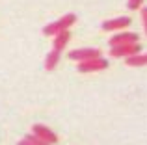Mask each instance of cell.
<instances>
[{
  "instance_id": "6da1fadb",
  "label": "cell",
  "mask_w": 147,
  "mask_h": 145,
  "mask_svg": "<svg viewBox=\"0 0 147 145\" xmlns=\"http://www.w3.org/2000/svg\"><path fill=\"white\" fill-rule=\"evenodd\" d=\"M76 22V15L75 13H67V15H63L61 19H58V21H54V22H50V24H47L43 28V34L45 36H56V34H60V32H63V30H69L73 24Z\"/></svg>"
},
{
  "instance_id": "7a4b0ae2",
  "label": "cell",
  "mask_w": 147,
  "mask_h": 145,
  "mask_svg": "<svg viewBox=\"0 0 147 145\" xmlns=\"http://www.w3.org/2000/svg\"><path fill=\"white\" fill-rule=\"evenodd\" d=\"M140 50H142L140 43L117 45V47H112V48H110V56H114V58H129V56L140 54Z\"/></svg>"
},
{
  "instance_id": "3957f363",
  "label": "cell",
  "mask_w": 147,
  "mask_h": 145,
  "mask_svg": "<svg viewBox=\"0 0 147 145\" xmlns=\"http://www.w3.org/2000/svg\"><path fill=\"white\" fill-rule=\"evenodd\" d=\"M108 67V62L104 58H93V60H86V62H78V71L80 72H95V71H102Z\"/></svg>"
},
{
  "instance_id": "277c9868",
  "label": "cell",
  "mask_w": 147,
  "mask_h": 145,
  "mask_svg": "<svg viewBox=\"0 0 147 145\" xmlns=\"http://www.w3.org/2000/svg\"><path fill=\"white\" fill-rule=\"evenodd\" d=\"M100 50L99 48H76V50L69 52V58L75 60V62H86V60H93L99 58Z\"/></svg>"
},
{
  "instance_id": "5b68a950",
  "label": "cell",
  "mask_w": 147,
  "mask_h": 145,
  "mask_svg": "<svg viewBox=\"0 0 147 145\" xmlns=\"http://www.w3.org/2000/svg\"><path fill=\"white\" fill-rule=\"evenodd\" d=\"M32 134L37 136L39 140H43V142L49 143V145H52V143L58 142V136L54 134L49 127H45V125H34V127H32Z\"/></svg>"
},
{
  "instance_id": "8992f818",
  "label": "cell",
  "mask_w": 147,
  "mask_h": 145,
  "mask_svg": "<svg viewBox=\"0 0 147 145\" xmlns=\"http://www.w3.org/2000/svg\"><path fill=\"white\" fill-rule=\"evenodd\" d=\"M130 24V17H115L110 21L102 22V30L104 32H115V30H123Z\"/></svg>"
},
{
  "instance_id": "52a82bcc",
  "label": "cell",
  "mask_w": 147,
  "mask_h": 145,
  "mask_svg": "<svg viewBox=\"0 0 147 145\" xmlns=\"http://www.w3.org/2000/svg\"><path fill=\"white\" fill-rule=\"evenodd\" d=\"M129 43H138V34H134V32H123V34H115V36L110 39V47L129 45Z\"/></svg>"
},
{
  "instance_id": "ba28073f",
  "label": "cell",
  "mask_w": 147,
  "mask_h": 145,
  "mask_svg": "<svg viewBox=\"0 0 147 145\" xmlns=\"http://www.w3.org/2000/svg\"><path fill=\"white\" fill-rule=\"evenodd\" d=\"M69 39H71V34H69V30H63V32L56 34V36H54V43H52V48H54V50H58V52H61V50H63L65 47H67Z\"/></svg>"
},
{
  "instance_id": "9c48e42d",
  "label": "cell",
  "mask_w": 147,
  "mask_h": 145,
  "mask_svg": "<svg viewBox=\"0 0 147 145\" xmlns=\"http://www.w3.org/2000/svg\"><path fill=\"white\" fill-rule=\"evenodd\" d=\"M60 56H61V52H58V50L52 48V50L47 54V58H45V69H47V71H54V69H56L58 62H60Z\"/></svg>"
},
{
  "instance_id": "30bf717a",
  "label": "cell",
  "mask_w": 147,
  "mask_h": 145,
  "mask_svg": "<svg viewBox=\"0 0 147 145\" xmlns=\"http://www.w3.org/2000/svg\"><path fill=\"white\" fill-rule=\"evenodd\" d=\"M127 65L130 67H142V65H147V54H134V56H129L125 58Z\"/></svg>"
},
{
  "instance_id": "8fae6325",
  "label": "cell",
  "mask_w": 147,
  "mask_h": 145,
  "mask_svg": "<svg viewBox=\"0 0 147 145\" xmlns=\"http://www.w3.org/2000/svg\"><path fill=\"white\" fill-rule=\"evenodd\" d=\"M24 140H26V142H28L30 145H49V143H45L43 140H39L37 136H34V134H26V136H24Z\"/></svg>"
},
{
  "instance_id": "7c38bea8",
  "label": "cell",
  "mask_w": 147,
  "mask_h": 145,
  "mask_svg": "<svg viewBox=\"0 0 147 145\" xmlns=\"http://www.w3.org/2000/svg\"><path fill=\"white\" fill-rule=\"evenodd\" d=\"M142 4H144V0H129V9H132V11H136V9H140L142 7Z\"/></svg>"
},
{
  "instance_id": "4fadbf2b",
  "label": "cell",
  "mask_w": 147,
  "mask_h": 145,
  "mask_svg": "<svg viewBox=\"0 0 147 145\" xmlns=\"http://www.w3.org/2000/svg\"><path fill=\"white\" fill-rule=\"evenodd\" d=\"M142 21H144V28L147 34V7H142Z\"/></svg>"
},
{
  "instance_id": "5bb4252c",
  "label": "cell",
  "mask_w": 147,
  "mask_h": 145,
  "mask_svg": "<svg viewBox=\"0 0 147 145\" xmlns=\"http://www.w3.org/2000/svg\"><path fill=\"white\" fill-rule=\"evenodd\" d=\"M17 145H30V143H28V142H26V140H21V142H19Z\"/></svg>"
}]
</instances>
